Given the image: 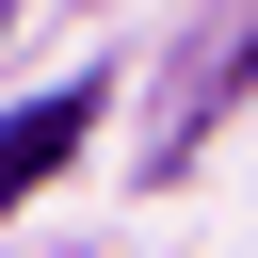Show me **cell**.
<instances>
[{"label":"cell","mask_w":258,"mask_h":258,"mask_svg":"<svg viewBox=\"0 0 258 258\" xmlns=\"http://www.w3.org/2000/svg\"><path fill=\"white\" fill-rule=\"evenodd\" d=\"M81 129H97V81H81V97H32V113H0V210H16L48 161H81Z\"/></svg>","instance_id":"obj_1"}]
</instances>
